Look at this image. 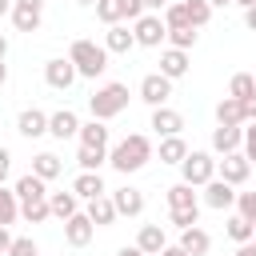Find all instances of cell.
<instances>
[{"label": "cell", "mask_w": 256, "mask_h": 256, "mask_svg": "<svg viewBox=\"0 0 256 256\" xmlns=\"http://www.w3.org/2000/svg\"><path fill=\"white\" fill-rule=\"evenodd\" d=\"M152 160V140L148 136H140V132H132V136H124L112 152H108V164L116 168V172H140L144 164Z\"/></svg>", "instance_id": "6da1fadb"}, {"label": "cell", "mask_w": 256, "mask_h": 256, "mask_svg": "<svg viewBox=\"0 0 256 256\" xmlns=\"http://www.w3.org/2000/svg\"><path fill=\"white\" fill-rule=\"evenodd\" d=\"M68 60L76 64V72H80V76L96 80V76L108 68V48H104V44H92V40H72Z\"/></svg>", "instance_id": "7a4b0ae2"}, {"label": "cell", "mask_w": 256, "mask_h": 256, "mask_svg": "<svg viewBox=\"0 0 256 256\" xmlns=\"http://www.w3.org/2000/svg\"><path fill=\"white\" fill-rule=\"evenodd\" d=\"M88 108H92V116L96 120H112V116H120L124 108H128V84H100L92 96H88Z\"/></svg>", "instance_id": "3957f363"}, {"label": "cell", "mask_w": 256, "mask_h": 256, "mask_svg": "<svg viewBox=\"0 0 256 256\" xmlns=\"http://www.w3.org/2000/svg\"><path fill=\"white\" fill-rule=\"evenodd\" d=\"M168 208H172V224L184 232V228H192L196 220H200V200H196V192H192V184H172L168 188Z\"/></svg>", "instance_id": "277c9868"}, {"label": "cell", "mask_w": 256, "mask_h": 256, "mask_svg": "<svg viewBox=\"0 0 256 256\" xmlns=\"http://www.w3.org/2000/svg\"><path fill=\"white\" fill-rule=\"evenodd\" d=\"M180 172H184V184L204 188V184L216 176V160H212L208 152H188V156H184V164H180Z\"/></svg>", "instance_id": "5b68a950"}, {"label": "cell", "mask_w": 256, "mask_h": 256, "mask_svg": "<svg viewBox=\"0 0 256 256\" xmlns=\"http://www.w3.org/2000/svg\"><path fill=\"white\" fill-rule=\"evenodd\" d=\"M136 44H144V48H156L164 36H168V24H164V16H156V12H144L140 20H136Z\"/></svg>", "instance_id": "8992f818"}, {"label": "cell", "mask_w": 256, "mask_h": 256, "mask_svg": "<svg viewBox=\"0 0 256 256\" xmlns=\"http://www.w3.org/2000/svg\"><path fill=\"white\" fill-rule=\"evenodd\" d=\"M44 16V0H12V24L16 32H36Z\"/></svg>", "instance_id": "52a82bcc"}, {"label": "cell", "mask_w": 256, "mask_h": 256, "mask_svg": "<svg viewBox=\"0 0 256 256\" xmlns=\"http://www.w3.org/2000/svg\"><path fill=\"white\" fill-rule=\"evenodd\" d=\"M76 76H80V72H76V64H72V60H64V56H56V60H48V64H44V80H48V88H56V92H68Z\"/></svg>", "instance_id": "ba28073f"}, {"label": "cell", "mask_w": 256, "mask_h": 256, "mask_svg": "<svg viewBox=\"0 0 256 256\" xmlns=\"http://www.w3.org/2000/svg\"><path fill=\"white\" fill-rule=\"evenodd\" d=\"M168 96H172V80H168L164 72H152V76H144V80H140V100H144V104L160 108Z\"/></svg>", "instance_id": "9c48e42d"}, {"label": "cell", "mask_w": 256, "mask_h": 256, "mask_svg": "<svg viewBox=\"0 0 256 256\" xmlns=\"http://www.w3.org/2000/svg\"><path fill=\"white\" fill-rule=\"evenodd\" d=\"M232 188H236V184H228V180L212 176V180L204 184V204H208V208H216V212L232 208V204H236V192H232Z\"/></svg>", "instance_id": "30bf717a"}, {"label": "cell", "mask_w": 256, "mask_h": 256, "mask_svg": "<svg viewBox=\"0 0 256 256\" xmlns=\"http://www.w3.org/2000/svg\"><path fill=\"white\" fill-rule=\"evenodd\" d=\"M216 168H220V180H228V184H244L248 172H252V160L240 156V152H228L224 160H216Z\"/></svg>", "instance_id": "8fae6325"}, {"label": "cell", "mask_w": 256, "mask_h": 256, "mask_svg": "<svg viewBox=\"0 0 256 256\" xmlns=\"http://www.w3.org/2000/svg\"><path fill=\"white\" fill-rule=\"evenodd\" d=\"M92 232H96V224L88 220V212H76V216L64 220V240H68L72 248H84V244L92 240Z\"/></svg>", "instance_id": "7c38bea8"}, {"label": "cell", "mask_w": 256, "mask_h": 256, "mask_svg": "<svg viewBox=\"0 0 256 256\" xmlns=\"http://www.w3.org/2000/svg\"><path fill=\"white\" fill-rule=\"evenodd\" d=\"M152 128H156V136H180V128H184V116L176 112V108H152Z\"/></svg>", "instance_id": "4fadbf2b"}, {"label": "cell", "mask_w": 256, "mask_h": 256, "mask_svg": "<svg viewBox=\"0 0 256 256\" xmlns=\"http://www.w3.org/2000/svg\"><path fill=\"white\" fill-rule=\"evenodd\" d=\"M240 144H244V128H240V124H220V128L212 132V148H216L220 156L236 152Z\"/></svg>", "instance_id": "5bb4252c"}, {"label": "cell", "mask_w": 256, "mask_h": 256, "mask_svg": "<svg viewBox=\"0 0 256 256\" xmlns=\"http://www.w3.org/2000/svg\"><path fill=\"white\" fill-rule=\"evenodd\" d=\"M112 204H116V212H120V216H140V212H144V192L124 184V188H116V192H112Z\"/></svg>", "instance_id": "9a60e30c"}, {"label": "cell", "mask_w": 256, "mask_h": 256, "mask_svg": "<svg viewBox=\"0 0 256 256\" xmlns=\"http://www.w3.org/2000/svg\"><path fill=\"white\" fill-rule=\"evenodd\" d=\"M48 132H52L56 140H68V136H80V120H76V112H68V108H60V112H52V116H48Z\"/></svg>", "instance_id": "2e32d148"}, {"label": "cell", "mask_w": 256, "mask_h": 256, "mask_svg": "<svg viewBox=\"0 0 256 256\" xmlns=\"http://www.w3.org/2000/svg\"><path fill=\"white\" fill-rule=\"evenodd\" d=\"M16 128H20V136L36 140V136H44V132H48V116H44L40 108H24V112H20V120H16Z\"/></svg>", "instance_id": "e0dca14e"}, {"label": "cell", "mask_w": 256, "mask_h": 256, "mask_svg": "<svg viewBox=\"0 0 256 256\" xmlns=\"http://www.w3.org/2000/svg\"><path fill=\"white\" fill-rule=\"evenodd\" d=\"M72 192H76L80 200H96V196H104L108 188H104V180H100V172H80V176L72 180Z\"/></svg>", "instance_id": "ac0fdd59"}, {"label": "cell", "mask_w": 256, "mask_h": 256, "mask_svg": "<svg viewBox=\"0 0 256 256\" xmlns=\"http://www.w3.org/2000/svg\"><path fill=\"white\" fill-rule=\"evenodd\" d=\"M116 216H120V212H116L112 196H96V200H88V220H92L96 228H108Z\"/></svg>", "instance_id": "d6986e66"}, {"label": "cell", "mask_w": 256, "mask_h": 256, "mask_svg": "<svg viewBox=\"0 0 256 256\" xmlns=\"http://www.w3.org/2000/svg\"><path fill=\"white\" fill-rule=\"evenodd\" d=\"M136 248H140L144 256H160V252H164V228H160V224H144L140 236H136Z\"/></svg>", "instance_id": "ffe728a7"}, {"label": "cell", "mask_w": 256, "mask_h": 256, "mask_svg": "<svg viewBox=\"0 0 256 256\" xmlns=\"http://www.w3.org/2000/svg\"><path fill=\"white\" fill-rule=\"evenodd\" d=\"M180 248H184L188 256H204V252L212 248V236H208L204 228H196V224H192V228H184V232H180Z\"/></svg>", "instance_id": "44dd1931"}, {"label": "cell", "mask_w": 256, "mask_h": 256, "mask_svg": "<svg viewBox=\"0 0 256 256\" xmlns=\"http://www.w3.org/2000/svg\"><path fill=\"white\" fill-rule=\"evenodd\" d=\"M160 72H164L168 80H180V76L188 72V52H184V48H168V52L160 56Z\"/></svg>", "instance_id": "7402d4cb"}, {"label": "cell", "mask_w": 256, "mask_h": 256, "mask_svg": "<svg viewBox=\"0 0 256 256\" xmlns=\"http://www.w3.org/2000/svg\"><path fill=\"white\" fill-rule=\"evenodd\" d=\"M80 144L84 148H108V128H104V120H88V124H80Z\"/></svg>", "instance_id": "603a6c76"}, {"label": "cell", "mask_w": 256, "mask_h": 256, "mask_svg": "<svg viewBox=\"0 0 256 256\" xmlns=\"http://www.w3.org/2000/svg\"><path fill=\"white\" fill-rule=\"evenodd\" d=\"M32 172H36L40 180H56V176L64 172V164H60L56 152H36V156H32Z\"/></svg>", "instance_id": "cb8c5ba5"}, {"label": "cell", "mask_w": 256, "mask_h": 256, "mask_svg": "<svg viewBox=\"0 0 256 256\" xmlns=\"http://www.w3.org/2000/svg\"><path fill=\"white\" fill-rule=\"evenodd\" d=\"M16 196H20V204H28V200H48L44 180H40L36 172H28V176H20V180H16Z\"/></svg>", "instance_id": "d4e9b609"}, {"label": "cell", "mask_w": 256, "mask_h": 256, "mask_svg": "<svg viewBox=\"0 0 256 256\" xmlns=\"http://www.w3.org/2000/svg\"><path fill=\"white\" fill-rule=\"evenodd\" d=\"M136 44V32H128L124 24H108V36H104V48L108 52H128Z\"/></svg>", "instance_id": "484cf974"}, {"label": "cell", "mask_w": 256, "mask_h": 256, "mask_svg": "<svg viewBox=\"0 0 256 256\" xmlns=\"http://www.w3.org/2000/svg\"><path fill=\"white\" fill-rule=\"evenodd\" d=\"M76 192H48V208H52V216L56 220H68V216H76Z\"/></svg>", "instance_id": "4316f807"}, {"label": "cell", "mask_w": 256, "mask_h": 256, "mask_svg": "<svg viewBox=\"0 0 256 256\" xmlns=\"http://www.w3.org/2000/svg\"><path fill=\"white\" fill-rule=\"evenodd\" d=\"M216 124H244V104L236 96H224L216 104Z\"/></svg>", "instance_id": "83f0119b"}, {"label": "cell", "mask_w": 256, "mask_h": 256, "mask_svg": "<svg viewBox=\"0 0 256 256\" xmlns=\"http://www.w3.org/2000/svg\"><path fill=\"white\" fill-rule=\"evenodd\" d=\"M184 156H188V144L180 136H164L160 140V164H184Z\"/></svg>", "instance_id": "f1b7e54d"}, {"label": "cell", "mask_w": 256, "mask_h": 256, "mask_svg": "<svg viewBox=\"0 0 256 256\" xmlns=\"http://www.w3.org/2000/svg\"><path fill=\"white\" fill-rule=\"evenodd\" d=\"M104 160H108V148H84V144H80V152H76V164H80L84 172H100Z\"/></svg>", "instance_id": "f546056e"}, {"label": "cell", "mask_w": 256, "mask_h": 256, "mask_svg": "<svg viewBox=\"0 0 256 256\" xmlns=\"http://www.w3.org/2000/svg\"><path fill=\"white\" fill-rule=\"evenodd\" d=\"M16 216H20V196H16V192H8V188L0 184V224L8 228Z\"/></svg>", "instance_id": "4dcf8cb0"}, {"label": "cell", "mask_w": 256, "mask_h": 256, "mask_svg": "<svg viewBox=\"0 0 256 256\" xmlns=\"http://www.w3.org/2000/svg\"><path fill=\"white\" fill-rule=\"evenodd\" d=\"M256 236V224H248L244 216H232L228 220V240H236V244H248Z\"/></svg>", "instance_id": "1f68e13d"}, {"label": "cell", "mask_w": 256, "mask_h": 256, "mask_svg": "<svg viewBox=\"0 0 256 256\" xmlns=\"http://www.w3.org/2000/svg\"><path fill=\"white\" fill-rule=\"evenodd\" d=\"M256 92V76H248V72H236L232 76V84H228V96H236V100H248Z\"/></svg>", "instance_id": "d6a6232c"}, {"label": "cell", "mask_w": 256, "mask_h": 256, "mask_svg": "<svg viewBox=\"0 0 256 256\" xmlns=\"http://www.w3.org/2000/svg\"><path fill=\"white\" fill-rule=\"evenodd\" d=\"M184 8H188V24L192 28H204L208 16H212V4L208 0H184Z\"/></svg>", "instance_id": "836d02e7"}, {"label": "cell", "mask_w": 256, "mask_h": 256, "mask_svg": "<svg viewBox=\"0 0 256 256\" xmlns=\"http://www.w3.org/2000/svg\"><path fill=\"white\" fill-rule=\"evenodd\" d=\"M164 24H168V28H192V24H188V8H184V0L164 4Z\"/></svg>", "instance_id": "e575fe53"}, {"label": "cell", "mask_w": 256, "mask_h": 256, "mask_svg": "<svg viewBox=\"0 0 256 256\" xmlns=\"http://www.w3.org/2000/svg\"><path fill=\"white\" fill-rule=\"evenodd\" d=\"M20 216H24L28 224H40V220L52 216V208H48V200H28V204H20Z\"/></svg>", "instance_id": "d590c367"}, {"label": "cell", "mask_w": 256, "mask_h": 256, "mask_svg": "<svg viewBox=\"0 0 256 256\" xmlns=\"http://www.w3.org/2000/svg\"><path fill=\"white\" fill-rule=\"evenodd\" d=\"M96 16H100L104 24H120V20H124L120 0H96Z\"/></svg>", "instance_id": "8d00e7d4"}, {"label": "cell", "mask_w": 256, "mask_h": 256, "mask_svg": "<svg viewBox=\"0 0 256 256\" xmlns=\"http://www.w3.org/2000/svg\"><path fill=\"white\" fill-rule=\"evenodd\" d=\"M168 40H172V48H192L196 44V28H168Z\"/></svg>", "instance_id": "74e56055"}, {"label": "cell", "mask_w": 256, "mask_h": 256, "mask_svg": "<svg viewBox=\"0 0 256 256\" xmlns=\"http://www.w3.org/2000/svg\"><path fill=\"white\" fill-rule=\"evenodd\" d=\"M236 208L248 224H256V192H236Z\"/></svg>", "instance_id": "f35d334b"}, {"label": "cell", "mask_w": 256, "mask_h": 256, "mask_svg": "<svg viewBox=\"0 0 256 256\" xmlns=\"http://www.w3.org/2000/svg\"><path fill=\"white\" fill-rule=\"evenodd\" d=\"M8 256H40V248H36V240H32V236H20V240H12Z\"/></svg>", "instance_id": "ab89813d"}, {"label": "cell", "mask_w": 256, "mask_h": 256, "mask_svg": "<svg viewBox=\"0 0 256 256\" xmlns=\"http://www.w3.org/2000/svg\"><path fill=\"white\" fill-rule=\"evenodd\" d=\"M120 12H124V20H132V24H136L148 8H144V0H120Z\"/></svg>", "instance_id": "60d3db41"}, {"label": "cell", "mask_w": 256, "mask_h": 256, "mask_svg": "<svg viewBox=\"0 0 256 256\" xmlns=\"http://www.w3.org/2000/svg\"><path fill=\"white\" fill-rule=\"evenodd\" d=\"M244 156L256 164V120H252V128H244Z\"/></svg>", "instance_id": "b9f144b4"}, {"label": "cell", "mask_w": 256, "mask_h": 256, "mask_svg": "<svg viewBox=\"0 0 256 256\" xmlns=\"http://www.w3.org/2000/svg\"><path fill=\"white\" fill-rule=\"evenodd\" d=\"M240 104H244V120H256V92L248 100H240Z\"/></svg>", "instance_id": "7bdbcfd3"}, {"label": "cell", "mask_w": 256, "mask_h": 256, "mask_svg": "<svg viewBox=\"0 0 256 256\" xmlns=\"http://www.w3.org/2000/svg\"><path fill=\"white\" fill-rule=\"evenodd\" d=\"M8 248H12V236H8V228L0 224V256H8Z\"/></svg>", "instance_id": "ee69618b"}, {"label": "cell", "mask_w": 256, "mask_h": 256, "mask_svg": "<svg viewBox=\"0 0 256 256\" xmlns=\"http://www.w3.org/2000/svg\"><path fill=\"white\" fill-rule=\"evenodd\" d=\"M8 168H12V152H8V148H0V172L8 176Z\"/></svg>", "instance_id": "f6af8a7d"}, {"label": "cell", "mask_w": 256, "mask_h": 256, "mask_svg": "<svg viewBox=\"0 0 256 256\" xmlns=\"http://www.w3.org/2000/svg\"><path fill=\"white\" fill-rule=\"evenodd\" d=\"M244 24L256 32V4H252V8H244Z\"/></svg>", "instance_id": "bcb514c9"}, {"label": "cell", "mask_w": 256, "mask_h": 256, "mask_svg": "<svg viewBox=\"0 0 256 256\" xmlns=\"http://www.w3.org/2000/svg\"><path fill=\"white\" fill-rule=\"evenodd\" d=\"M236 256H256V244H252V240H248V244H240V248H236Z\"/></svg>", "instance_id": "7dc6e473"}, {"label": "cell", "mask_w": 256, "mask_h": 256, "mask_svg": "<svg viewBox=\"0 0 256 256\" xmlns=\"http://www.w3.org/2000/svg\"><path fill=\"white\" fill-rule=\"evenodd\" d=\"M164 4H168V0H144V8H148V12H160Z\"/></svg>", "instance_id": "c3c4849f"}, {"label": "cell", "mask_w": 256, "mask_h": 256, "mask_svg": "<svg viewBox=\"0 0 256 256\" xmlns=\"http://www.w3.org/2000/svg\"><path fill=\"white\" fill-rule=\"evenodd\" d=\"M160 256H188V252H184L180 244H176V248H168V244H164V252H160Z\"/></svg>", "instance_id": "681fc988"}, {"label": "cell", "mask_w": 256, "mask_h": 256, "mask_svg": "<svg viewBox=\"0 0 256 256\" xmlns=\"http://www.w3.org/2000/svg\"><path fill=\"white\" fill-rule=\"evenodd\" d=\"M116 256H144V252H140V248H120Z\"/></svg>", "instance_id": "f907efd6"}, {"label": "cell", "mask_w": 256, "mask_h": 256, "mask_svg": "<svg viewBox=\"0 0 256 256\" xmlns=\"http://www.w3.org/2000/svg\"><path fill=\"white\" fill-rule=\"evenodd\" d=\"M4 84H8V64L0 60V88H4Z\"/></svg>", "instance_id": "816d5d0a"}, {"label": "cell", "mask_w": 256, "mask_h": 256, "mask_svg": "<svg viewBox=\"0 0 256 256\" xmlns=\"http://www.w3.org/2000/svg\"><path fill=\"white\" fill-rule=\"evenodd\" d=\"M4 52H8V36L0 32V60H4Z\"/></svg>", "instance_id": "f5cc1de1"}, {"label": "cell", "mask_w": 256, "mask_h": 256, "mask_svg": "<svg viewBox=\"0 0 256 256\" xmlns=\"http://www.w3.org/2000/svg\"><path fill=\"white\" fill-rule=\"evenodd\" d=\"M4 12H12V0H0V16H4Z\"/></svg>", "instance_id": "db71d44e"}, {"label": "cell", "mask_w": 256, "mask_h": 256, "mask_svg": "<svg viewBox=\"0 0 256 256\" xmlns=\"http://www.w3.org/2000/svg\"><path fill=\"white\" fill-rule=\"evenodd\" d=\"M212 8H224V4H236V0H208Z\"/></svg>", "instance_id": "11a10c76"}, {"label": "cell", "mask_w": 256, "mask_h": 256, "mask_svg": "<svg viewBox=\"0 0 256 256\" xmlns=\"http://www.w3.org/2000/svg\"><path fill=\"white\" fill-rule=\"evenodd\" d=\"M236 4H240V8H252V4H256V0H236Z\"/></svg>", "instance_id": "9f6ffc18"}, {"label": "cell", "mask_w": 256, "mask_h": 256, "mask_svg": "<svg viewBox=\"0 0 256 256\" xmlns=\"http://www.w3.org/2000/svg\"><path fill=\"white\" fill-rule=\"evenodd\" d=\"M76 4H96V0H76Z\"/></svg>", "instance_id": "6f0895ef"}, {"label": "cell", "mask_w": 256, "mask_h": 256, "mask_svg": "<svg viewBox=\"0 0 256 256\" xmlns=\"http://www.w3.org/2000/svg\"><path fill=\"white\" fill-rule=\"evenodd\" d=\"M0 184H4V172H0Z\"/></svg>", "instance_id": "680465c9"}, {"label": "cell", "mask_w": 256, "mask_h": 256, "mask_svg": "<svg viewBox=\"0 0 256 256\" xmlns=\"http://www.w3.org/2000/svg\"><path fill=\"white\" fill-rule=\"evenodd\" d=\"M252 244H256V236H252Z\"/></svg>", "instance_id": "91938a15"}]
</instances>
